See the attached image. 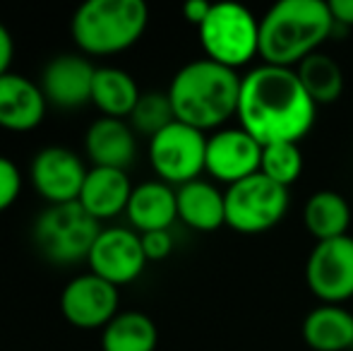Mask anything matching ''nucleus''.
I'll list each match as a JSON object with an SVG mask.
<instances>
[{
    "mask_svg": "<svg viewBox=\"0 0 353 351\" xmlns=\"http://www.w3.org/2000/svg\"><path fill=\"white\" fill-rule=\"evenodd\" d=\"M238 123L262 147L301 142L315 126L317 103L307 97L293 68L257 66L241 77Z\"/></svg>",
    "mask_w": 353,
    "mask_h": 351,
    "instance_id": "obj_1",
    "label": "nucleus"
},
{
    "mask_svg": "<svg viewBox=\"0 0 353 351\" xmlns=\"http://www.w3.org/2000/svg\"><path fill=\"white\" fill-rule=\"evenodd\" d=\"M168 99L176 121L202 132H216L238 113L241 75L210 58H200L183 66L173 75L168 85Z\"/></svg>",
    "mask_w": 353,
    "mask_h": 351,
    "instance_id": "obj_2",
    "label": "nucleus"
},
{
    "mask_svg": "<svg viewBox=\"0 0 353 351\" xmlns=\"http://www.w3.org/2000/svg\"><path fill=\"white\" fill-rule=\"evenodd\" d=\"M327 0H279L260 19V58L265 66L296 68L334 32Z\"/></svg>",
    "mask_w": 353,
    "mask_h": 351,
    "instance_id": "obj_3",
    "label": "nucleus"
},
{
    "mask_svg": "<svg viewBox=\"0 0 353 351\" xmlns=\"http://www.w3.org/2000/svg\"><path fill=\"white\" fill-rule=\"evenodd\" d=\"M147 24L142 0H87L74 10L70 32L82 56H116L140 41Z\"/></svg>",
    "mask_w": 353,
    "mask_h": 351,
    "instance_id": "obj_4",
    "label": "nucleus"
},
{
    "mask_svg": "<svg viewBox=\"0 0 353 351\" xmlns=\"http://www.w3.org/2000/svg\"><path fill=\"white\" fill-rule=\"evenodd\" d=\"M197 34L205 56L231 70L260 58V19L238 3H214Z\"/></svg>",
    "mask_w": 353,
    "mask_h": 351,
    "instance_id": "obj_5",
    "label": "nucleus"
},
{
    "mask_svg": "<svg viewBox=\"0 0 353 351\" xmlns=\"http://www.w3.org/2000/svg\"><path fill=\"white\" fill-rule=\"evenodd\" d=\"M99 234L101 224L92 219L79 202L48 205L32 226L34 245L53 265H77L82 260L87 263Z\"/></svg>",
    "mask_w": 353,
    "mask_h": 351,
    "instance_id": "obj_6",
    "label": "nucleus"
},
{
    "mask_svg": "<svg viewBox=\"0 0 353 351\" xmlns=\"http://www.w3.org/2000/svg\"><path fill=\"white\" fill-rule=\"evenodd\" d=\"M226 197V226L238 234H265L274 229L288 212V188L255 174L223 190Z\"/></svg>",
    "mask_w": 353,
    "mask_h": 351,
    "instance_id": "obj_7",
    "label": "nucleus"
},
{
    "mask_svg": "<svg viewBox=\"0 0 353 351\" xmlns=\"http://www.w3.org/2000/svg\"><path fill=\"white\" fill-rule=\"evenodd\" d=\"M207 161V135L192 126L173 121L149 140V164L159 181L185 185L197 181Z\"/></svg>",
    "mask_w": 353,
    "mask_h": 351,
    "instance_id": "obj_8",
    "label": "nucleus"
},
{
    "mask_svg": "<svg viewBox=\"0 0 353 351\" xmlns=\"http://www.w3.org/2000/svg\"><path fill=\"white\" fill-rule=\"evenodd\" d=\"M305 281L312 296L327 305L353 299V236L317 243L307 255Z\"/></svg>",
    "mask_w": 353,
    "mask_h": 351,
    "instance_id": "obj_9",
    "label": "nucleus"
},
{
    "mask_svg": "<svg viewBox=\"0 0 353 351\" xmlns=\"http://www.w3.org/2000/svg\"><path fill=\"white\" fill-rule=\"evenodd\" d=\"M147 263L149 260L144 255L140 234L128 226L101 229L87 258L89 272L113 286H125L140 279Z\"/></svg>",
    "mask_w": 353,
    "mask_h": 351,
    "instance_id": "obj_10",
    "label": "nucleus"
},
{
    "mask_svg": "<svg viewBox=\"0 0 353 351\" xmlns=\"http://www.w3.org/2000/svg\"><path fill=\"white\" fill-rule=\"evenodd\" d=\"M89 169L77 152L61 145L43 147L29 164V181L48 205H70L79 200Z\"/></svg>",
    "mask_w": 353,
    "mask_h": 351,
    "instance_id": "obj_11",
    "label": "nucleus"
},
{
    "mask_svg": "<svg viewBox=\"0 0 353 351\" xmlns=\"http://www.w3.org/2000/svg\"><path fill=\"white\" fill-rule=\"evenodd\" d=\"M118 286L94 272L77 274L61 291V313L77 330H103L121 310Z\"/></svg>",
    "mask_w": 353,
    "mask_h": 351,
    "instance_id": "obj_12",
    "label": "nucleus"
},
{
    "mask_svg": "<svg viewBox=\"0 0 353 351\" xmlns=\"http://www.w3.org/2000/svg\"><path fill=\"white\" fill-rule=\"evenodd\" d=\"M262 145L248 135L241 126L221 128L207 137V161L205 171L214 181L233 185L238 181L260 174Z\"/></svg>",
    "mask_w": 353,
    "mask_h": 351,
    "instance_id": "obj_13",
    "label": "nucleus"
},
{
    "mask_svg": "<svg viewBox=\"0 0 353 351\" xmlns=\"http://www.w3.org/2000/svg\"><path fill=\"white\" fill-rule=\"evenodd\" d=\"M97 68L82 53H61L51 58L41 72V92L58 108H79L92 103Z\"/></svg>",
    "mask_w": 353,
    "mask_h": 351,
    "instance_id": "obj_14",
    "label": "nucleus"
},
{
    "mask_svg": "<svg viewBox=\"0 0 353 351\" xmlns=\"http://www.w3.org/2000/svg\"><path fill=\"white\" fill-rule=\"evenodd\" d=\"M48 101L41 85L10 70L0 77V128L8 132H32L46 118Z\"/></svg>",
    "mask_w": 353,
    "mask_h": 351,
    "instance_id": "obj_15",
    "label": "nucleus"
},
{
    "mask_svg": "<svg viewBox=\"0 0 353 351\" xmlns=\"http://www.w3.org/2000/svg\"><path fill=\"white\" fill-rule=\"evenodd\" d=\"M84 154L97 169H121L135 161L137 132L121 118H97L84 132Z\"/></svg>",
    "mask_w": 353,
    "mask_h": 351,
    "instance_id": "obj_16",
    "label": "nucleus"
},
{
    "mask_svg": "<svg viewBox=\"0 0 353 351\" xmlns=\"http://www.w3.org/2000/svg\"><path fill=\"white\" fill-rule=\"evenodd\" d=\"M132 183L128 171L121 169H97L92 166L84 178L82 192H79V207L99 224L125 214L128 202L132 195Z\"/></svg>",
    "mask_w": 353,
    "mask_h": 351,
    "instance_id": "obj_17",
    "label": "nucleus"
},
{
    "mask_svg": "<svg viewBox=\"0 0 353 351\" xmlns=\"http://www.w3.org/2000/svg\"><path fill=\"white\" fill-rule=\"evenodd\" d=\"M125 217L137 234L168 231L178 219L176 188L163 181H144L132 188Z\"/></svg>",
    "mask_w": 353,
    "mask_h": 351,
    "instance_id": "obj_18",
    "label": "nucleus"
},
{
    "mask_svg": "<svg viewBox=\"0 0 353 351\" xmlns=\"http://www.w3.org/2000/svg\"><path fill=\"white\" fill-rule=\"evenodd\" d=\"M178 219L195 231H216L226 224V197L210 181H190L176 188Z\"/></svg>",
    "mask_w": 353,
    "mask_h": 351,
    "instance_id": "obj_19",
    "label": "nucleus"
},
{
    "mask_svg": "<svg viewBox=\"0 0 353 351\" xmlns=\"http://www.w3.org/2000/svg\"><path fill=\"white\" fill-rule=\"evenodd\" d=\"M303 342L312 351H346L353 347V313L341 305H317L303 320Z\"/></svg>",
    "mask_w": 353,
    "mask_h": 351,
    "instance_id": "obj_20",
    "label": "nucleus"
},
{
    "mask_svg": "<svg viewBox=\"0 0 353 351\" xmlns=\"http://www.w3.org/2000/svg\"><path fill=\"white\" fill-rule=\"evenodd\" d=\"M140 97L142 92L130 72L113 66L97 68L92 87V103L99 108V113H103L106 118L125 121L135 111Z\"/></svg>",
    "mask_w": 353,
    "mask_h": 351,
    "instance_id": "obj_21",
    "label": "nucleus"
},
{
    "mask_svg": "<svg viewBox=\"0 0 353 351\" xmlns=\"http://www.w3.org/2000/svg\"><path fill=\"white\" fill-rule=\"evenodd\" d=\"M303 224L317 243L349 236L351 205L339 192L317 190L315 195L307 197L305 207H303Z\"/></svg>",
    "mask_w": 353,
    "mask_h": 351,
    "instance_id": "obj_22",
    "label": "nucleus"
},
{
    "mask_svg": "<svg viewBox=\"0 0 353 351\" xmlns=\"http://www.w3.org/2000/svg\"><path fill=\"white\" fill-rule=\"evenodd\" d=\"M157 344V325L140 310H123L101 330V351H154Z\"/></svg>",
    "mask_w": 353,
    "mask_h": 351,
    "instance_id": "obj_23",
    "label": "nucleus"
},
{
    "mask_svg": "<svg viewBox=\"0 0 353 351\" xmlns=\"http://www.w3.org/2000/svg\"><path fill=\"white\" fill-rule=\"evenodd\" d=\"M301 80L303 89L307 97L317 103V106H327L334 103L344 92V72H341L339 63L327 53H312L307 56L301 66L293 68Z\"/></svg>",
    "mask_w": 353,
    "mask_h": 351,
    "instance_id": "obj_24",
    "label": "nucleus"
},
{
    "mask_svg": "<svg viewBox=\"0 0 353 351\" xmlns=\"http://www.w3.org/2000/svg\"><path fill=\"white\" fill-rule=\"evenodd\" d=\"M176 121L168 92H142L135 111L130 113L128 123L137 135H144L152 140L157 132H161L166 126Z\"/></svg>",
    "mask_w": 353,
    "mask_h": 351,
    "instance_id": "obj_25",
    "label": "nucleus"
},
{
    "mask_svg": "<svg viewBox=\"0 0 353 351\" xmlns=\"http://www.w3.org/2000/svg\"><path fill=\"white\" fill-rule=\"evenodd\" d=\"M260 174L283 188L293 185L303 174V152L298 142H274L262 147Z\"/></svg>",
    "mask_w": 353,
    "mask_h": 351,
    "instance_id": "obj_26",
    "label": "nucleus"
},
{
    "mask_svg": "<svg viewBox=\"0 0 353 351\" xmlns=\"http://www.w3.org/2000/svg\"><path fill=\"white\" fill-rule=\"evenodd\" d=\"M22 185H24V178L19 166L10 157L0 154V214L19 200Z\"/></svg>",
    "mask_w": 353,
    "mask_h": 351,
    "instance_id": "obj_27",
    "label": "nucleus"
},
{
    "mask_svg": "<svg viewBox=\"0 0 353 351\" xmlns=\"http://www.w3.org/2000/svg\"><path fill=\"white\" fill-rule=\"evenodd\" d=\"M142 248L149 263H159L166 260L173 250V236L171 231H149V234H140Z\"/></svg>",
    "mask_w": 353,
    "mask_h": 351,
    "instance_id": "obj_28",
    "label": "nucleus"
},
{
    "mask_svg": "<svg viewBox=\"0 0 353 351\" xmlns=\"http://www.w3.org/2000/svg\"><path fill=\"white\" fill-rule=\"evenodd\" d=\"M14 58V39L10 29L0 22V77L10 72V63Z\"/></svg>",
    "mask_w": 353,
    "mask_h": 351,
    "instance_id": "obj_29",
    "label": "nucleus"
},
{
    "mask_svg": "<svg viewBox=\"0 0 353 351\" xmlns=\"http://www.w3.org/2000/svg\"><path fill=\"white\" fill-rule=\"evenodd\" d=\"M334 24L353 27V0H327Z\"/></svg>",
    "mask_w": 353,
    "mask_h": 351,
    "instance_id": "obj_30",
    "label": "nucleus"
},
{
    "mask_svg": "<svg viewBox=\"0 0 353 351\" xmlns=\"http://www.w3.org/2000/svg\"><path fill=\"white\" fill-rule=\"evenodd\" d=\"M212 5L214 3H205V0H190V3L183 5V17L190 24H195V27H200L207 19V14H210Z\"/></svg>",
    "mask_w": 353,
    "mask_h": 351,
    "instance_id": "obj_31",
    "label": "nucleus"
}]
</instances>
